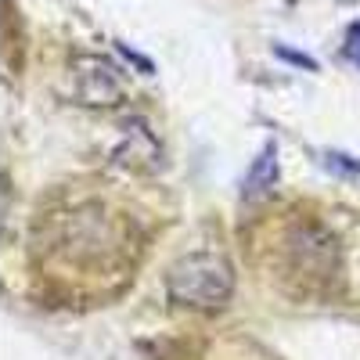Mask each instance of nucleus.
I'll list each match as a JSON object with an SVG mask.
<instances>
[{
    "instance_id": "7ed1b4c3",
    "label": "nucleus",
    "mask_w": 360,
    "mask_h": 360,
    "mask_svg": "<svg viewBox=\"0 0 360 360\" xmlns=\"http://www.w3.org/2000/svg\"><path fill=\"white\" fill-rule=\"evenodd\" d=\"M234 274L224 256L217 252H191L180 263L169 266L166 274V292L173 303L195 307V310H217L231 299Z\"/></svg>"
},
{
    "instance_id": "39448f33",
    "label": "nucleus",
    "mask_w": 360,
    "mask_h": 360,
    "mask_svg": "<svg viewBox=\"0 0 360 360\" xmlns=\"http://www.w3.org/2000/svg\"><path fill=\"white\" fill-rule=\"evenodd\" d=\"M242 360H245V356H242ZM259 360H266V356H259Z\"/></svg>"
},
{
    "instance_id": "20e7f679",
    "label": "nucleus",
    "mask_w": 360,
    "mask_h": 360,
    "mask_svg": "<svg viewBox=\"0 0 360 360\" xmlns=\"http://www.w3.org/2000/svg\"><path fill=\"white\" fill-rule=\"evenodd\" d=\"M346 54H349V62L360 65V22H353L346 33Z\"/></svg>"
},
{
    "instance_id": "f257e3e1",
    "label": "nucleus",
    "mask_w": 360,
    "mask_h": 360,
    "mask_svg": "<svg viewBox=\"0 0 360 360\" xmlns=\"http://www.w3.org/2000/svg\"><path fill=\"white\" fill-rule=\"evenodd\" d=\"M141 252V217L112 184L58 191L33 220V266L65 295H115L134 281Z\"/></svg>"
},
{
    "instance_id": "f03ea898",
    "label": "nucleus",
    "mask_w": 360,
    "mask_h": 360,
    "mask_svg": "<svg viewBox=\"0 0 360 360\" xmlns=\"http://www.w3.org/2000/svg\"><path fill=\"white\" fill-rule=\"evenodd\" d=\"M266 256H270V278L278 281V288H295L303 295L324 288L339 270L335 238L317 220H303V217L288 220L285 227L278 224L266 245Z\"/></svg>"
}]
</instances>
